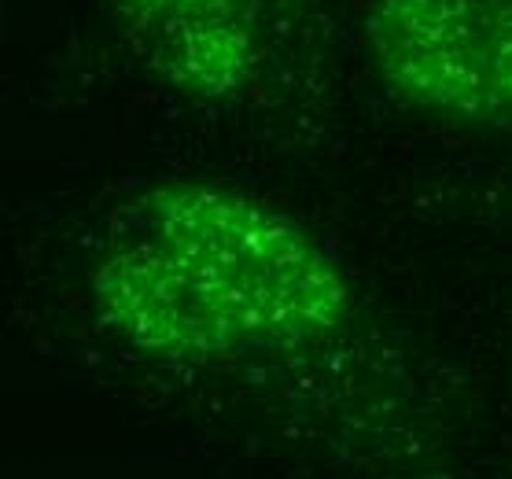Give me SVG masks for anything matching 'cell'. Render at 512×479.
Listing matches in <instances>:
<instances>
[{"instance_id": "7a4b0ae2", "label": "cell", "mask_w": 512, "mask_h": 479, "mask_svg": "<svg viewBox=\"0 0 512 479\" xmlns=\"http://www.w3.org/2000/svg\"><path fill=\"white\" fill-rule=\"evenodd\" d=\"M365 48L402 104L454 122H512V0H376Z\"/></svg>"}, {"instance_id": "6da1fadb", "label": "cell", "mask_w": 512, "mask_h": 479, "mask_svg": "<svg viewBox=\"0 0 512 479\" xmlns=\"http://www.w3.org/2000/svg\"><path fill=\"white\" fill-rule=\"evenodd\" d=\"M100 325L177 362L295 351L350 314L343 269L303 225L214 181H170L144 199V233L93 277Z\"/></svg>"}, {"instance_id": "3957f363", "label": "cell", "mask_w": 512, "mask_h": 479, "mask_svg": "<svg viewBox=\"0 0 512 479\" xmlns=\"http://www.w3.org/2000/svg\"><path fill=\"white\" fill-rule=\"evenodd\" d=\"M144 71L192 100L244 93L262 52V0H111Z\"/></svg>"}]
</instances>
